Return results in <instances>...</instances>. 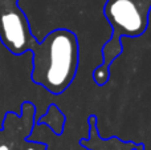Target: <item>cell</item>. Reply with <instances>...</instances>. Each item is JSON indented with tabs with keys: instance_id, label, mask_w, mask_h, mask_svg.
Here are the masks:
<instances>
[{
	"instance_id": "1",
	"label": "cell",
	"mask_w": 151,
	"mask_h": 150,
	"mask_svg": "<svg viewBox=\"0 0 151 150\" xmlns=\"http://www.w3.org/2000/svg\"><path fill=\"white\" fill-rule=\"evenodd\" d=\"M32 52V81L53 94L68 89L78 68V40L73 32L56 29Z\"/></svg>"
},
{
	"instance_id": "2",
	"label": "cell",
	"mask_w": 151,
	"mask_h": 150,
	"mask_svg": "<svg viewBox=\"0 0 151 150\" xmlns=\"http://www.w3.org/2000/svg\"><path fill=\"white\" fill-rule=\"evenodd\" d=\"M151 0H107L104 13L114 29V39L138 37L149 24Z\"/></svg>"
},
{
	"instance_id": "3",
	"label": "cell",
	"mask_w": 151,
	"mask_h": 150,
	"mask_svg": "<svg viewBox=\"0 0 151 150\" xmlns=\"http://www.w3.org/2000/svg\"><path fill=\"white\" fill-rule=\"evenodd\" d=\"M0 40L16 56L32 50L37 44L17 0H0Z\"/></svg>"
},
{
	"instance_id": "4",
	"label": "cell",
	"mask_w": 151,
	"mask_h": 150,
	"mask_svg": "<svg viewBox=\"0 0 151 150\" xmlns=\"http://www.w3.org/2000/svg\"><path fill=\"white\" fill-rule=\"evenodd\" d=\"M0 150H9V149H8V146H5V145H1V146H0Z\"/></svg>"
},
{
	"instance_id": "5",
	"label": "cell",
	"mask_w": 151,
	"mask_h": 150,
	"mask_svg": "<svg viewBox=\"0 0 151 150\" xmlns=\"http://www.w3.org/2000/svg\"><path fill=\"white\" fill-rule=\"evenodd\" d=\"M28 150H33V149H28Z\"/></svg>"
}]
</instances>
